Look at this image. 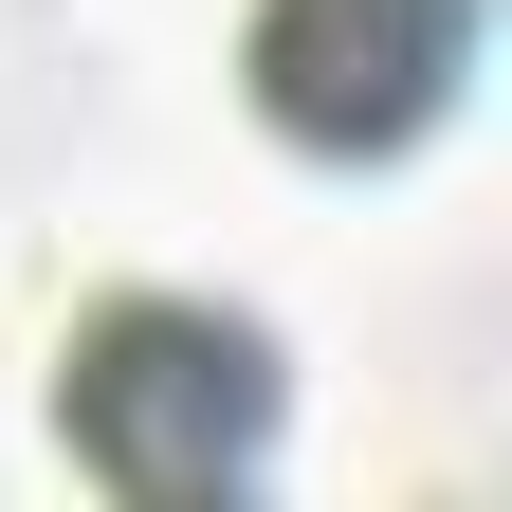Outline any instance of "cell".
<instances>
[{
    "instance_id": "obj_1",
    "label": "cell",
    "mask_w": 512,
    "mask_h": 512,
    "mask_svg": "<svg viewBox=\"0 0 512 512\" xmlns=\"http://www.w3.org/2000/svg\"><path fill=\"white\" fill-rule=\"evenodd\" d=\"M55 439L110 476V494H238L275 458V348L238 330L202 293H110L74 311V348H55Z\"/></svg>"
},
{
    "instance_id": "obj_2",
    "label": "cell",
    "mask_w": 512,
    "mask_h": 512,
    "mask_svg": "<svg viewBox=\"0 0 512 512\" xmlns=\"http://www.w3.org/2000/svg\"><path fill=\"white\" fill-rule=\"evenodd\" d=\"M238 74H256V110H275L293 147L366 165V147H421V128L458 110V74H476V0H256Z\"/></svg>"
}]
</instances>
